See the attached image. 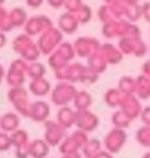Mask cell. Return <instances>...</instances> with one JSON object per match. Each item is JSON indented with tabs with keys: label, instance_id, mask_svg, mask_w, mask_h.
<instances>
[{
	"label": "cell",
	"instance_id": "1",
	"mask_svg": "<svg viewBox=\"0 0 150 158\" xmlns=\"http://www.w3.org/2000/svg\"><path fill=\"white\" fill-rule=\"evenodd\" d=\"M7 99H9V102L16 109V111L18 114H21L22 116L28 115L31 101H30L27 90H25L22 88V85L21 86H11L10 90L7 91Z\"/></svg>",
	"mask_w": 150,
	"mask_h": 158
},
{
	"label": "cell",
	"instance_id": "2",
	"mask_svg": "<svg viewBox=\"0 0 150 158\" xmlns=\"http://www.w3.org/2000/svg\"><path fill=\"white\" fill-rule=\"evenodd\" d=\"M12 139V147H15V156L17 158H27L30 142H28V135L25 130L17 128L14 132L10 133Z\"/></svg>",
	"mask_w": 150,
	"mask_h": 158
},
{
	"label": "cell",
	"instance_id": "3",
	"mask_svg": "<svg viewBox=\"0 0 150 158\" xmlns=\"http://www.w3.org/2000/svg\"><path fill=\"white\" fill-rule=\"evenodd\" d=\"M48 116H49V105L45 101L38 100V101L31 102L27 117H31V120L33 121L42 122V121H45Z\"/></svg>",
	"mask_w": 150,
	"mask_h": 158
},
{
	"label": "cell",
	"instance_id": "4",
	"mask_svg": "<svg viewBox=\"0 0 150 158\" xmlns=\"http://www.w3.org/2000/svg\"><path fill=\"white\" fill-rule=\"evenodd\" d=\"M63 132H64V127L60 123L48 121V122H45L44 139L48 142V144H52V146L58 144L63 139Z\"/></svg>",
	"mask_w": 150,
	"mask_h": 158
},
{
	"label": "cell",
	"instance_id": "5",
	"mask_svg": "<svg viewBox=\"0 0 150 158\" xmlns=\"http://www.w3.org/2000/svg\"><path fill=\"white\" fill-rule=\"evenodd\" d=\"M20 126V116L16 112H5L2 116H0V130L5 132H14Z\"/></svg>",
	"mask_w": 150,
	"mask_h": 158
},
{
	"label": "cell",
	"instance_id": "6",
	"mask_svg": "<svg viewBox=\"0 0 150 158\" xmlns=\"http://www.w3.org/2000/svg\"><path fill=\"white\" fill-rule=\"evenodd\" d=\"M49 152V144L45 139H34L30 142L28 154L32 158H45Z\"/></svg>",
	"mask_w": 150,
	"mask_h": 158
},
{
	"label": "cell",
	"instance_id": "7",
	"mask_svg": "<svg viewBox=\"0 0 150 158\" xmlns=\"http://www.w3.org/2000/svg\"><path fill=\"white\" fill-rule=\"evenodd\" d=\"M50 91V84L44 78H36L30 84V93L34 96H44Z\"/></svg>",
	"mask_w": 150,
	"mask_h": 158
},
{
	"label": "cell",
	"instance_id": "8",
	"mask_svg": "<svg viewBox=\"0 0 150 158\" xmlns=\"http://www.w3.org/2000/svg\"><path fill=\"white\" fill-rule=\"evenodd\" d=\"M12 147L11 135L0 130V152H7Z\"/></svg>",
	"mask_w": 150,
	"mask_h": 158
},
{
	"label": "cell",
	"instance_id": "9",
	"mask_svg": "<svg viewBox=\"0 0 150 158\" xmlns=\"http://www.w3.org/2000/svg\"><path fill=\"white\" fill-rule=\"evenodd\" d=\"M2 77H4V70H2V68L0 67V81H1V79H2Z\"/></svg>",
	"mask_w": 150,
	"mask_h": 158
},
{
	"label": "cell",
	"instance_id": "10",
	"mask_svg": "<svg viewBox=\"0 0 150 158\" xmlns=\"http://www.w3.org/2000/svg\"><path fill=\"white\" fill-rule=\"evenodd\" d=\"M0 116H1V115H0Z\"/></svg>",
	"mask_w": 150,
	"mask_h": 158
}]
</instances>
